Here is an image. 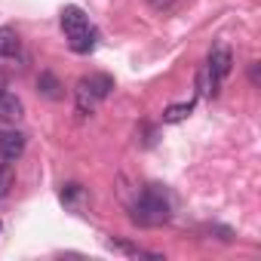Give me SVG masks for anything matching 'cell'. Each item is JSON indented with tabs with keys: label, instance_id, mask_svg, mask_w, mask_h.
Listing matches in <instances>:
<instances>
[{
	"label": "cell",
	"instance_id": "obj_1",
	"mask_svg": "<svg viewBox=\"0 0 261 261\" xmlns=\"http://www.w3.org/2000/svg\"><path fill=\"white\" fill-rule=\"evenodd\" d=\"M133 221L142 227H160L169 221V197L160 185L142 188V194L133 203Z\"/></svg>",
	"mask_w": 261,
	"mask_h": 261
},
{
	"label": "cell",
	"instance_id": "obj_2",
	"mask_svg": "<svg viewBox=\"0 0 261 261\" xmlns=\"http://www.w3.org/2000/svg\"><path fill=\"white\" fill-rule=\"evenodd\" d=\"M62 28H65V34H68V46H71V53H77V56H89V53L95 49L98 34H95V28L89 25L86 13H83L80 7H65V10H62Z\"/></svg>",
	"mask_w": 261,
	"mask_h": 261
},
{
	"label": "cell",
	"instance_id": "obj_3",
	"mask_svg": "<svg viewBox=\"0 0 261 261\" xmlns=\"http://www.w3.org/2000/svg\"><path fill=\"white\" fill-rule=\"evenodd\" d=\"M114 89V77L111 74H89V77H80L77 83V111L80 114H92V105L108 98Z\"/></svg>",
	"mask_w": 261,
	"mask_h": 261
},
{
	"label": "cell",
	"instance_id": "obj_4",
	"mask_svg": "<svg viewBox=\"0 0 261 261\" xmlns=\"http://www.w3.org/2000/svg\"><path fill=\"white\" fill-rule=\"evenodd\" d=\"M230 71H233V56H230V49H227V46H215V49L209 53V65H206V71H203V74L212 80V89H209V92H215V89L221 86V80H224Z\"/></svg>",
	"mask_w": 261,
	"mask_h": 261
},
{
	"label": "cell",
	"instance_id": "obj_5",
	"mask_svg": "<svg viewBox=\"0 0 261 261\" xmlns=\"http://www.w3.org/2000/svg\"><path fill=\"white\" fill-rule=\"evenodd\" d=\"M25 154V136L22 133H0V157L7 163H16Z\"/></svg>",
	"mask_w": 261,
	"mask_h": 261
},
{
	"label": "cell",
	"instance_id": "obj_6",
	"mask_svg": "<svg viewBox=\"0 0 261 261\" xmlns=\"http://www.w3.org/2000/svg\"><path fill=\"white\" fill-rule=\"evenodd\" d=\"M22 101L13 95V92H0V120L4 123H16L19 117H22Z\"/></svg>",
	"mask_w": 261,
	"mask_h": 261
},
{
	"label": "cell",
	"instance_id": "obj_7",
	"mask_svg": "<svg viewBox=\"0 0 261 261\" xmlns=\"http://www.w3.org/2000/svg\"><path fill=\"white\" fill-rule=\"evenodd\" d=\"M19 56V34L13 28H0V59H13Z\"/></svg>",
	"mask_w": 261,
	"mask_h": 261
},
{
	"label": "cell",
	"instance_id": "obj_8",
	"mask_svg": "<svg viewBox=\"0 0 261 261\" xmlns=\"http://www.w3.org/2000/svg\"><path fill=\"white\" fill-rule=\"evenodd\" d=\"M37 89H40L46 98H53V101H56V98H62V83H59V80H56L49 71H43V74H40V80H37Z\"/></svg>",
	"mask_w": 261,
	"mask_h": 261
},
{
	"label": "cell",
	"instance_id": "obj_9",
	"mask_svg": "<svg viewBox=\"0 0 261 261\" xmlns=\"http://www.w3.org/2000/svg\"><path fill=\"white\" fill-rule=\"evenodd\" d=\"M191 111H194V101H185V105H169V108L163 111V123H181Z\"/></svg>",
	"mask_w": 261,
	"mask_h": 261
},
{
	"label": "cell",
	"instance_id": "obj_10",
	"mask_svg": "<svg viewBox=\"0 0 261 261\" xmlns=\"http://www.w3.org/2000/svg\"><path fill=\"white\" fill-rule=\"evenodd\" d=\"M83 197V188L80 185H68L65 191H62V203L65 206H71V209H77V200Z\"/></svg>",
	"mask_w": 261,
	"mask_h": 261
},
{
	"label": "cell",
	"instance_id": "obj_11",
	"mask_svg": "<svg viewBox=\"0 0 261 261\" xmlns=\"http://www.w3.org/2000/svg\"><path fill=\"white\" fill-rule=\"evenodd\" d=\"M13 191V169L10 166H0V200Z\"/></svg>",
	"mask_w": 261,
	"mask_h": 261
},
{
	"label": "cell",
	"instance_id": "obj_12",
	"mask_svg": "<svg viewBox=\"0 0 261 261\" xmlns=\"http://www.w3.org/2000/svg\"><path fill=\"white\" fill-rule=\"evenodd\" d=\"M151 7H157V10H163V7H169V4H175V0H148Z\"/></svg>",
	"mask_w": 261,
	"mask_h": 261
}]
</instances>
